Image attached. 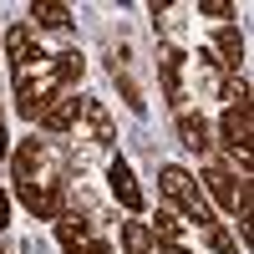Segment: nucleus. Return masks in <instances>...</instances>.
<instances>
[{
    "label": "nucleus",
    "mask_w": 254,
    "mask_h": 254,
    "mask_svg": "<svg viewBox=\"0 0 254 254\" xmlns=\"http://www.w3.org/2000/svg\"><path fill=\"white\" fill-rule=\"evenodd\" d=\"M61 92H66V87H61V76H56V66H51V56H31V61H20V66H15V107H20V117H41V112H46L51 107V102L61 97Z\"/></svg>",
    "instance_id": "1"
},
{
    "label": "nucleus",
    "mask_w": 254,
    "mask_h": 254,
    "mask_svg": "<svg viewBox=\"0 0 254 254\" xmlns=\"http://www.w3.org/2000/svg\"><path fill=\"white\" fill-rule=\"evenodd\" d=\"M158 183H163V193L173 198V203H178V208H183V214L193 219L198 229H208V224H214V208H208V198L198 193V183L188 178V168H178V163H168Z\"/></svg>",
    "instance_id": "2"
},
{
    "label": "nucleus",
    "mask_w": 254,
    "mask_h": 254,
    "mask_svg": "<svg viewBox=\"0 0 254 254\" xmlns=\"http://www.w3.org/2000/svg\"><path fill=\"white\" fill-rule=\"evenodd\" d=\"M208 188H214V198H219L239 224H249V183H234L229 168H208Z\"/></svg>",
    "instance_id": "3"
},
{
    "label": "nucleus",
    "mask_w": 254,
    "mask_h": 254,
    "mask_svg": "<svg viewBox=\"0 0 254 254\" xmlns=\"http://www.w3.org/2000/svg\"><path fill=\"white\" fill-rule=\"evenodd\" d=\"M15 193H20V203L31 208L36 219H61V203H56V193H61V183H15Z\"/></svg>",
    "instance_id": "4"
},
{
    "label": "nucleus",
    "mask_w": 254,
    "mask_h": 254,
    "mask_svg": "<svg viewBox=\"0 0 254 254\" xmlns=\"http://www.w3.org/2000/svg\"><path fill=\"white\" fill-rule=\"evenodd\" d=\"M81 117V97H71V92H61L56 102H51V107L46 112H41L36 122L41 127H46V132H71V122Z\"/></svg>",
    "instance_id": "5"
},
{
    "label": "nucleus",
    "mask_w": 254,
    "mask_h": 254,
    "mask_svg": "<svg viewBox=\"0 0 254 254\" xmlns=\"http://www.w3.org/2000/svg\"><path fill=\"white\" fill-rule=\"evenodd\" d=\"M158 71H163V92H168V102H173V107H183V51L163 46V51H158Z\"/></svg>",
    "instance_id": "6"
},
{
    "label": "nucleus",
    "mask_w": 254,
    "mask_h": 254,
    "mask_svg": "<svg viewBox=\"0 0 254 254\" xmlns=\"http://www.w3.org/2000/svg\"><path fill=\"white\" fill-rule=\"evenodd\" d=\"M107 183H112V193H117V203L122 208H132V214H137V208H142V188H137V178H132V168H127L122 158L107 168Z\"/></svg>",
    "instance_id": "7"
},
{
    "label": "nucleus",
    "mask_w": 254,
    "mask_h": 254,
    "mask_svg": "<svg viewBox=\"0 0 254 254\" xmlns=\"http://www.w3.org/2000/svg\"><path fill=\"white\" fill-rule=\"evenodd\" d=\"M224 142L239 153V163H249V107H229L224 112Z\"/></svg>",
    "instance_id": "8"
},
{
    "label": "nucleus",
    "mask_w": 254,
    "mask_h": 254,
    "mask_svg": "<svg viewBox=\"0 0 254 254\" xmlns=\"http://www.w3.org/2000/svg\"><path fill=\"white\" fill-rule=\"evenodd\" d=\"M178 137H183L188 147H193L198 158L208 153V147H214V137H208V122H203L198 112H178Z\"/></svg>",
    "instance_id": "9"
},
{
    "label": "nucleus",
    "mask_w": 254,
    "mask_h": 254,
    "mask_svg": "<svg viewBox=\"0 0 254 254\" xmlns=\"http://www.w3.org/2000/svg\"><path fill=\"white\" fill-rule=\"evenodd\" d=\"M31 15H36V26H46V31H71V5H61V0H36Z\"/></svg>",
    "instance_id": "10"
},
{
    "label": "nucleus",
    "mask_w": 254,
    "mask_h": 254,
    "mask_svg": "<svg viewBox=\"0 0 254 254\" xmlns=\"http://www.w3.org/2000/svg\"><path fill=\"white\" fill-rule=\"evenodd\" d=\"M214 46H219V61H224L229 71H239V66H244V36H239L234 26H219Z\"/></svg>",
    "instance_id": "11"
},
{
    "label": "nucleus",
    "mask_w": 254,
    "mask_h": 254,
    "mask_svg": "<svg viewBox=\"0 0 254 254\" xmlns=\"http://www.w3.org/2000/svg\"><path fill=\"white\" fill-rule=\"evenodd\" d=\"M5 56H10V66H20V61L36 56V36H31V26H10V31H5Z\"/></svg>",
    "instance_id": "12"
},
{
    "label": "nucleus",
    "mask_w": 254,
    "mask_h": 254,
    "mask_svg": "<svg viewBox=\"0 0 254 254\" xmlns=\"http://www.w3.org/2000/svg\"><path fill=\"white\" fill-rule=\"evenodd\" d=\"M81 112H87V122H92V142L112 147V117H107V107H102V102H81Z\"/></svg>",
    "instance_id": "13"
},
{
    "label": "nucleus",
    "mask_w": 254,
    "mask_h": 254,
    "mask_svg": "<svg viewBox=\"0 0 254 254\" xmlns=\"http://www.w3.org/2000/svg\"><path fill=\"white\" fill-rule=\"evenodd\" d=\"M36 163H41V142H36V137H26V142L15 147V183H31Z\"/></svg>",
    "instance_id": "14"
},
{
    "label": "nucleus",
    "mask_w": 254,
    "mask_h": 254,
    "mask_svg": "<svg viewBox=\"0 0 254 254\" xmlns=\"http://www.w3.org/2000/svg\"><path fill=\"white\" fill-rule=\"evenodd\" d=\"M56 239L66 254H76L81 244H87V219H56Z\"/></svg>",
    "instance_id": "15"
},
{
    "label": "nucleus",
    "mask_w": 254,
    "mask_h": 254,
    "mask_svg": "<svg viewBox=\"0 0 254 254\" xmlns=\"http://www.w3.org/2000/svg\"><path fill=\"white\" fill-rule=\"evenodd\" d=\"M122 249L127 254H147L153 249V229L147 224H122Z\"/></svg>",
    "instance_id": "16"
},
{
    "label": "nucleus",
    "mask_w": 254,
    "mask_h": 254,
    "mask_svg": "<svg viewBox=\"0 0 254 254\" xmlns=\"http://www.w3.org/2000/svg\"><path fill=\"white\" fill-rule=\"evenodd\" d=\"M51 66H56V76H61V87H71V81L81 76V56H76V51H56Z\"/></svg>",
    "instance_id": "17"
},
{
    "label": "nucleus",
    "mask_w": 254,
    "mask_h": 254,
    "mask_svg": "<svg viewBox=\"0 0 254 254\" xmlns=\"http://www.w3.org/2000/svg\"><path fill=\"white\" fill-rule=\"evenodd\" d=\"M178 214H173V208H158V239H178Z\"/></svg>",
    "instance_id": "18"
},
{
    "label": "nucleus",
    "mask_w": 254,
    "mask_h": 254,
    "mask_svg": "<svg viewBox=\"0 0 254 254\" xmlns=\"http://www.w3.org/2000/svg\"><path fill=\"white\" fill-rule=\"evenodd\" d=\"M198 15H214V20H229V15H234V5H229V0H203V5H198Z\"/></svg>",
    "instance_id": "19"
},
{
    "label": "nucleus",
    "mask_w": 254,
    "mask_h": 254,
    "mask_svg": "<svg viewBox=\"0 0 254 254\" xmlns=\"http://www.w3.org/2000/svg\"><path fill=\"white\" fill-rule=\"evenodd\" d=\"M208 244H214L219 254H234V239H229V234H224L219 224H208Z\"/></svg>",
    "instance_id": "20"
},
{
    "label": "nucleus",
    "mask_w": 254,
    "mask_h": 254,
    "mask_svg": "<svg viewBox=\"0 0 254 254\" xmlns=\"http://www.w3.org/2000/svg\"><path fill=\"white\" fill-rule=\"evenodd\" d=\"M158 249H163V254H188V244H183V239H158Z\"/></svg>",
    "instance_id": "21"
},
{
    "label": "nucleus",
    "mask_w": 254,
    "mask_h": 254,
    "mask_svg": "<svg viewBox=\"0 0 254 254\" xmlns=\"http://www.w3.org/2000/svg\"><path fill=\"white\" fill-rule=\"evenodd\" d=\"M76 254H112V249H107V244H102V239H87V244H81Z\"/></svg>",
    "instance_id": "22"
},
{
    "label": "nucleus",
    "mask_w": 254,
    "mask_h": 254,
    "mask_svg": "<svg viewBox=\"0 0 254 254\" xmlns=\"http://www.w3.org/2000/svg\"><path fill=\"white\" fill-rule=\"evenodd\" d=\"M5 224H10V198L0 193V229H5Z\"/></svg>",
    "instance_id": "23"
},
{
    "label": "nucleus",
    "mask_w": 254,
    "mask_h": 254,
    "mask_svg": "<svg viewBox=\"0 0 254 254\" xmlns=\"http://www.w3.org/2000/svg\"><path fill=\"white\" fill-rule=\"evenodd\" d=\"M10 153V142H5V127H0V158H5Z\"/></svg>",
    "instance_id": "24"
}]
</instances>
